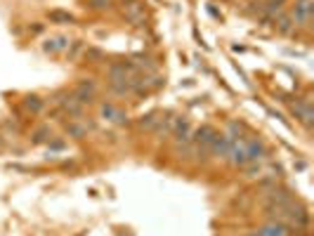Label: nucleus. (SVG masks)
<instances>
[{
    "label": "nucleus",
    "instance_id": "4468645a",
    "mask_svg": "<svg viewBox=\"0 0 314 236\" xmlns=\"http://www.w3.org/2000/svg\"><path fill=\"white\" fill-rule=\"evenodd\" d=\"M47 140H52V137H50V128H47V125H40V128H38L31 135V144H43V142H47Z\"/></svg>",
    "mask_w": 314,
    "mask_h": 236
},
{
    "label": "nucleus",
    "instance_id": "7ed1b4c3",
    "mask_svg": "<svg viewBox=\"0 0 314 236\" xmlns=\"http://www.w3.org/2000/svg\"><path fill=\"white\" fill-rule=\"evenodd\" d=\"M54 102L64 109L69 116H76V118L83 116V104L74 97V92H57V95H54Z\"/></svg>",
    "mask_w": 314,
    "mask_h": 236
},
{
    "label": "nucleus",
    "instance_id": "39448f33",
    "mask_svg": "<svg viewBox=\"0 0 314 236\" xmlns=\"http://www.w3.org/2000/svg\"><path fill=\"white\" fill-rule=\"evenodd\" d=\"M123 17L135 26H144V5L140 0H128V5L123 7Z\"/></svg>",
    "mask_w": 314,
    "mask_h": 236
},
{
    "label": "nucleus",
    "instance_id": "423d86ee",
    "mask_svg": "<svg viewBox=\"0 0 314 236\" xmlns=\"http://www.w3.org/2000/svg\"><path fill=\"white\" fill-rule=\"evenodd\" d=\"M69 45H71V40L66 36H52V38H47L43 43V50L47 54H62L69 52Z\"/></svg>",
    "mask_w": 314,
    "mask_h": 236
},
{
    "label": "nucleus",
    "instance_id": "aec40b11",
    "mask_svg": "<svg viewBox=\"0 0 314 236\" xmlns=\"http://www.w3.org/2000/svg\"><path fill=\"white\" fill-rule=\"evenodd\" d=\"M267 2H281V5H283V0H267Z\"/></svg>",
    "mask_w": 314,
    "mask_h": 236
},
{
    "label": "nucleus",
    "instance_id": "f3484780",
    "mask_svg": "<svg viewBox=\"0 0 314 236\" xmlns=\"http://www.w3.org/2000/svg\"><path fill=\"white\" fill-rule=\"evenodd\" d=\"M85 59L87 62H99V59H104V52L97 47H90V50H85Z\"/></svg>",
    "mask_w": 314,
    "mask_h": 236
},
{
    "label": "nucleus",
    "instance_id": "ddd939ff",
    "mask_svg": "<svg viewBox=\"0 0 314 236\" xmlns=\"http://www.w3.org/2000/svg\"><path fill=\"white\" fill-rule=\"evenodd\" d=\"M47 17H50V22H57V24H74V14L62 12V10H52Z\"/></svg>",
    "mask_w": 314,
    "mask_h": 236
},
{
    "label": "nucleus",
    "instance_id": "a211bd4d",
    "mask_svg": "<svg viewBox=\"0 0 314 236\" xmlns=\"http://www.w3.org/2000/svg\"><path fill=\"white\" fill-rule=\"evenodd\" d=\"M29 31H31V33H40V31H43V24H33V26H29Z\"/></svg>",
    "mask_w": 314,
    "mask_h": 236
},
{
    "label": "nucleus",
    "instance_id": "412c9836",
    "mask_svg": "<svg viewBox=\"0 0 314 236\" xmlns=\"http://www.w3.org/2000/svg\"><path fill=\"white\" fill-rule=\"evenodd\" d=\"M248 236H258V232H253V234H248Z\"/></svg>",
    "mask_w": 314,
    "mask_h": 236
},
{
    "label": "nucleus",
    "instance_id": "6e6552de",
    "mask_svg": "<svg viewBox=\"0 0 314 236\" xmlns=\"http://www.w3.org/2000/svg\"><path fill=\"white\" fill-rule=\"evenodd\" d=\"M99 114L107 118V120H114V123H118V125H128V116H125L120 109L114 107V104H102V107H99Z\"/></svg>",
    "mask_w": 314,
    "mask_h": 236
},
{
    "label": "nucleus",
    "instance_id": "f8f14e48",
    "mask_svg": "<svg viewBox=\"0 0 314 236\" xmlns=\"http://www.w3.org/2000/svg\"><path fill=\"white\" fill-rule=\"evenodd\" d=\"M24 107L29 109L31 114H38V111H43L45 102L38 95H26V99H24Z\"/></svg>",
    "mask_w": 314,
    "mask_h": 236
},
{
    "label": "nucleus",
    "instance_id": "9b49d317",
    "mask_svg": "<svg viewBox=\"0 0 314 236\" xmlns=\"http://www.w3.org/2000/svg\"><path fill=\"white\" fill-rule=\"evenodd\" d=\"M283 232H286V227L281 222H270L262 229H258V236H283Z\"/></svg>",
    "mask_w": 314,
    "mask_h": 236
},
{
    "label": "nucleus",
    "instance_id": "dca6fc26",
    "mask_svg": "<svg viewBox=\"0 0 314 236\" xmlns=\"http://www.w3.org/2000/svg\"><path fill=\"white\" fill-rule=\"evenodd\" d=\"M156 123H158L156 114H147V116L140 118V128L142 130H154V128H156Z\"/></svg>",
    "mask_w": 314,
    "mask_h": 236
},
{
    "label": "nucleus",
    "instance_id": "f257e3e1",
    "mask_svg": "<svg viewBox=\"0 0 314 236\" xmlns=\"http://www.w3.org/2000/svg\"><path fill=\"white\" fill-rule=\"evenodd\" d=\"M288 14H291L295 29H298V26L307 29V26H310V19H312V0H295V7H293Z\"/></svg>",
    "mask_w": 314,
    "mask_h": 236
},
{
    "label": "nucleus",
    "instance_id": "9d476101",
    "mask_svg": "<svg viewBox=\"0 0 314 236\" xmlns=\"http://www.w3.org/2000/svg\"><path fill=\"white\" fill-rule=\"evenodd\" d=\"M87 130H90V125H85V123H66V135L74 140H83Z\"/></svg>",
    "mask_w": 314,
    "mask_h": 236
},
{
    "label": "nucleus",
    "instance_id": "f03ea898",
    "mask_svg": "<svg viewBox=\"0 0 314 236\" xmlns=\"http://www.w3.org/2000/svg\"><path fill=\"white\" fill-rule=\"evenodd\" d=\"M243 147H246V158H248V163H258L267 156V147H265L262 140L255 137V135L243 137Z\"/></svg>",
    "mask_w": 314,
    "mask_h": 236
},
{
    "label": "nucleus",
    "instance_id": "6ab92c4d",
    "mask_svg": "<svg viewBox=\"0 0 314 236\" xmlns=\"http://www.w3.org/2000/svg\"><path fill=\"white\" fill-rule=\"evenodd\" d=\"M52 149L54 151H62V149H64V142H52Z\"/></svg>",
    "mask_w": 314,
    "mask_h": 236
},
{
    "label": "nucleus",
    "instance_id": "0eeeda50",
    "mask_svg": "<svg viewBox=\"0 0 314 236\" xmlns=\"http://www.w3.org/2000/svg\"><path fill=\"white\" fill-rule=\"evenodd\" d=\"M291 111H293V116L298 118V120H303L307 128L312 125V116H314V114H312V107H310V102H307V99H305V102H295V104L291 107Z\"/></svg>",
    "mask_w": 314,
    "mask_h": 236
},
{
    "label": "nucleus",
    "instance_id": "20e7f679",
    "mask_svg": "<svg viewBox=\"0 0 314 236\" xmlns=\"http://www.w3.org/2000/svg\"><path fill=\"white\" fill-rule=\"evenodd\" d=\"M95 92H97V83L92 78H80L76 90H74V97H76L80 104H90L95 99Z\"/></svg>",
    "mask_w": 314,
    "mask_h": 236
},
{
    "label": "nucleus",
    "instance_id": "2eb2a0df",
    "mask_svg": "<svg viewBox=\"0 0 314 236\" xmlns=\"http://www.w3.org/2000/svg\"><path fill=\"white\" fill-rule=\"evenodd\" d=\"M111 5H114V0H87V7L95 12H107L111 10Z\"/></svg>",
    "mask_w": 314,
    "mask_h": 236
},
{
    "label": "nucleus",
    "instance_id": "1a4fd4ad",
    "mask_svg": "<svg viewBox=\"0 0 314 236\" xmlns=\"http://www.w3.org/2000/svg\"><path fill=\"white\" fill-rule=\"evenodd\" d=\"M274 29L281 33V36H291V33H295V24H293L291 14H288V12L276 14V17H274Z\"/></svg>",
    "mask_w": 314,
    "mask_h": 236
}]
</instances>
